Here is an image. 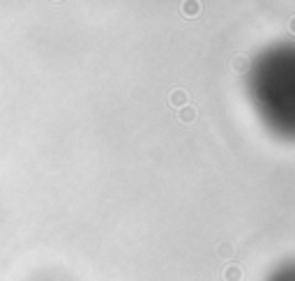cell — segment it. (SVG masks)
I'll use <instances>...</instances> for the list:
<instances>
[{
	"instance_id": "cell-1",
	"label": "cell",
	"mask_w": 295,
	"mask_h": 281,
	"mask_svg": "<svg viewBox=\"0 0 295 281\" xmlns=\"http://www.w3.org/2000/svg\"><path fill=\"white\" fill-rule=\"evenodd\" d=\"M196 118H198V113H196V108L194 106H185L182 111H178V120H180L182 124H194Z\"/></svg>"
},
{
	"instance_id": "cell-2",
	"label": "cell",
	"mask_w": 295,
	"mask_h": 281,
	"mask_svg": "<svg viewBox=\"0 0 295 281\" xmlns=\"http://www.w3.org/2000/svg\"><path fill=\"white\" fill-rule=\"evenodd\" d=\"M224 281H242V267L229 265V267L224 270Z\"/></svg>"
},
{
	"instance_id": "cell-3",
	"label": "cell",
	"mask_w": 295,
	"mask_h": 281,
	"mask_svg": "<svg viewBox=\"0 0 295 281\" xmlns=\"http://www.w3.org/2000/svg\"><path fill=\"white\" fill-rule=\"evenodd\" d=\"M171 104H173V106H182V104H187V92L185 90H173L171 92Z\"/></svg>"
},
{
	"instance_id": "cell-4",
	"label": "cell",
	"mask_w": 295,
	"mask_h": 281,
	"mask_svg": "<svg viewBox=\"0 0 295 281\" xmlns=\"http://www.w3.org/2000/svg\"><path fill=\"white\" fill-rule=\"evenodd\" d=\"M198 3H185V5H182V10H185V14L187 17H196L198 14Z\"/></svg>"
},
{
	"instance_id": "cell-5",
	"label": "cell",
	"mask_w": 295,
	"mask_h": 281,
	"mask_svg": "<svg viewBox=\"0 0 295 281\" xmlns=\"http://www.w3.org/2000/svg\"><path fill=\"white\" fill-rule=\"evenodd\" d=\"M229 254H233V251H229V244H224L222 247V256H229Z\"/></svg>"
},
{
	"instance_id": "cell-6",
	"label": "cell",
	"mask_w": 295,
	"mask_h": 281,
	"mask_svg": "<svg viewBox=\"0 0 295 281\" xmlns=\"http://www.w3.org/2000/svg\"><path fill=\"white\" fill-rule=\"evenodd\" d=\"M288 28H290V33H295V19H290V23H288Z\"/></svg>"
}]
</instances>
